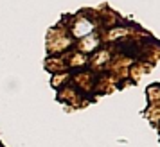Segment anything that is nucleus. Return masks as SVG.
<instances>
[{
  "instance_id": "obj_1",
  "label": "nucleus",
  "mask_w": 160,
  "mask_h": 147,
  "mask_svg": "<svg viewBox=\"0 0 160 147\" xmlns=\"http://www.w3.org/2000/svg\"><path fill=\"white\" fill-rule=\"evenodd\" d=\"M92 31H94L92 22H88V20H85V18H81L79 22L74 25V34H76L78 38L88 36V34H92Z\"/></svg>"
}]
</instances>
